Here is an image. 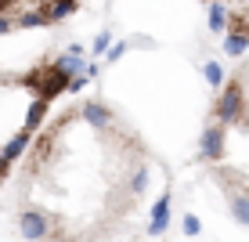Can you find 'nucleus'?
Here are the masks:
<instances>
[{"label": "nucleus", "instance_id": "f257e3e1", "mask_svg": "<svg viewBox=\"0 0 249 242\" xmlns=\"http://www.w3.org/2000/svg\"><path fill=\"white\" fill-rule=\"evenodd\" d=\"M25 242H119L156 213V152L105 98H65L11 177Z\"/></svg>", "mask_w": 249, "mask_h": 242}, {"label": "nucleus", "instance_id": "f03ea898", "mask_svg": "<svg viewBox=\"0 0 249 242\" xmlns=\"http://www.w3.org/2000/svg\"><path fill=\"white\" fill-rule=\"evenodd\" d=\"M199 159L228 213L249 228V55L228 73L213 98Z\"/></svg>", "mask_w": 249, "mask_h": 242}, {"label": "nucleus", "instance_id": "7ed1b4c3", "mask_svg": "<svg viewBox=\"0 0 249 242\" xmlns=\"http://www.w3.org/2000/svg\"><path fill=\"white\" fill-rule=\"evenodd\" d=\"M80 83V65L69 58H47L36 65L0 69V188L11 185L25 149L44 119Z\"/></svg>", "mask_w": 249, "mask_h": 242}, {"label": "nucleus", "instance_id": "20e7f679", "mask_svg": "<svg viewBox=\"0 0 249 242\" xmlns=\"http://www.w3.org/2000/svg\"><path fill=\"white\" fill-rule=\"evenodd\" d=\"M83 0H0V37L18 29H40V25L62 22Z\"/></svg>", "mask_w": 249, "mask_h": 242}, {"label": "nucleus", "instance_id": "39448f33", "mask_svg": "<svg viewBox=\"0 0 249 242\" xmlns=\"http://www.w3.org/2000/svg\"><path fill=\"white\" fill-rule=\"evenodd\" d=\"M213 4H228V7H238V11H249V0H213Z\"/></svg>", "mask_w": 249, "mask_h": 242}]
</instances>
